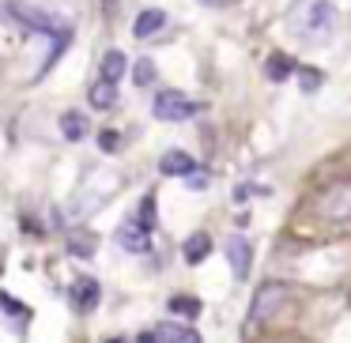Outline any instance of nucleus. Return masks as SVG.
I'll use <instances>...</instances> for the list:
<instances>
[{
  "label": "nucleus",
  "mask_w": 351,
  "mask_h": 343,
  "mask_svg": "<svg viewBox=\"0 0 351 343\" xmlns=\"http://www.w3.org/2000/svg\"><path fill=\"white\" fill-rule=\"evenodd\" d=\"M4 12H8V19H16L27 34H57V38H69V23H61L57 16L34 8V4H27V0H8Z\"/></svg>",
  "instance_id": "f257e3e1"
},
{
  "label": "nucleus",
  "mask_w": 351,
  "mask_h": 343,
  "mask_svg": "<svg viewBox=\"0 0 351 343\" xmlns=\"http://www.w3.org/2000/svg\"><path fill=\"white\" fill-rule=\"evenodd\" d=\"M291 302V290L283 287V283H265V287L253 294V305H250V325H265V320H272L276 313L283 309V305Z\"/></svg>",
  "instance_id": "f03ea898"
},
{
  "label": "nucleus",
  "mask_w": 351,
  "mask_h": 343,
  "mask_svg": "<svg viewBox=\"0 0 351 343\" xmlns=\"http://www.w3.org/2000/svg\"><path fill=\"white\" fill-rule=\"evenodd\" d=\"M155 117H159V121H189V117L193 114H197V102H193V99H185V94L182 91H159V99H155Z\"/></svg>",
  "instance_id": "7ed1b4c3"
},
{
  "label": "nucleus",
  "mask_w": 351,
  "mask_h": 343,
  "mask_svg": "<svg viewBox=\"0 0 351 343\" xmlns=\"http://www.w3.org/2000/svg\"><path fill=\"white\" fill-rule=\"evenodd\" d=\"M317 207H321V215H325V219H351V181L328 185V189L321 192Z\"/></svg>",
  "instance_id": "20e7f679"
},
{
  "label": "nucleus",
  "mask_w": 351,
  "mask_h": 343,
  "mask_svg": "<svg viewBox=\"0 0 351 343\" xmlns=\"http://www.w3.org/2000/svg\"><path fill=\"white\" fill-rule=\"evenodd\" d=\"M332 27H336V8L328 0H313L310 12H306V31H310V38H328Z\"/></svg>",
  "instance_id": "39448f33"
},
{
  "label": "nucleus",
  "mask_w": 351,
  "mask_h": 343,
  "mask_svg": "<svg viewBox=\"0 0 351 343\" xmlns=\"http://www.w3.org/2000/svg\"><path fill=\"white\" fill-rule=\"evenodd\" d=\"M227 264H230V272H234L238 279H245V275H250V268H253V245H250V238L230 234V242H227Z\"/></svg>",
  "instance_id": "423d86ee"
},
{
  "label": "nucleus",
  "mask_w": 351,
  "mask_h": 343,
  "mask_svg": "<svg viewBox=\"0 0 351 343\" xmlns=\"http://www.w3.org/2000/svg\"><path fill=\"white\" fill-rule=\"evenodd\" d=\"M117 245H121L125 253H147L152 249V230L140 227L136 219H129L121 230H117Z\"/></svg>",
  "instance_id": "0eeeda50"
},
{
  "label": "nucleus",
  "mask_w": 351,
  "mask_h": 343,
  "mask_svg": "<svg viewBox=\"0 0 351 343\" xmlns=\"http://www.w3.org/2000/svg\"><path fill=\"white\" fill-rule=\"evenodd\" d=\"M159 170L167 177H189L193 170H197V159H193L189 151H178V147H174V151H167L159 159Z\"/></svg>",
  "instance_id": "6e6552de"
},
{
  "label": "nucleus",
  "mask_w": 351,
  "mask_h": 343,
  "mask_svg": "<svg viewBox=\"0 0 351 343\" xmlns=\"http://www.w3.org/2000/svg\"><path fill=\"white\" fill-rule=\"evenodd\" d=\"M72 305H76V309H84V313H91L95 305H99V283L87 279V275L72 283Z\"/></svg>",
  "instance_id": "1a4fd4ad"
},
{
  "label": "nucleus",
  "mask_w": 351,
  "mask_h": 343,
  "mask_svg": "<svg viewBox=\"0 0 351 343\" xmlns=\"http://www.w3.org/2000/svg\"><path fill=\"white\" fill-rule=\"evenodd\" d=\"M162 27H167V16H162L159 8H144L136 16V23H132V34H136V38H152V34H159Z\"/></svg>",
  "instance_id": "9d476101"
},
{
  "label": "nucleus",
  "mask_w": 351,
  "mask_h": 343,
  "mask_svg": "<svg viewBox=\"0 0 351 343\" xmlns=\"http://www.w3.org/2000/svg\"><path fill=\"white\" fill-rule=\"evenodd\" d=\"M87 132H91V121H87V117L80 114V110H69V114L61 117V136H64V140L80 144V140H84Z\"/></svg>",
  "instance_id": "9b49d317"
},
{
  "label": "nucleus",
  "mask_w": 351,
  "mask_h": 343,
  "mask_svg": "<svg viewBox=\"0 0 351 343\" xmlns=\"http://www.w3.org/2000/svg\"><path fill=\"white\" fill-rule=\"evenodd\" d=\"M208 253H212V238H208L204 230L193 234V238H185V245H182L185 264H200V260H208Z\"/></svg>",
  "instance_id": "f8f14e48"
},
{
  "label": "nucleus",
  "mask_w": 351,
  "mask_h": 343,
  "mask_svg": "<svg viewBox=\"0 0 351 343\" xmlns=\"http://www.w3.org/2000/svg\"><path fill=\"white\" fill-rule=\"evenodd\" d=\"M155 340L159 343H200V335L189 325H159L155 328Z\"/></svg>",
  "instance_id": "ddd939ff"
},
{
  "label": "nucleus",
  "mask_w": 351,
  "mask_h": 343,
  "mask_svg": "<svg viewBox=\"0 0 351 343\" xmlns=\"http://www.w3.org/2000/svg\"><path fill=\"white\" fill-rule=\"evenodd\" d=\"M121 76H125V53L121 49H110V53L102 57V79H106V84H117Z\"/></svg>",
  "instance_id": "4468645a"
},
{
  "label": "nucleus",
  "mask_w": 351,
  "mask_h": 343,
  "mask_svg": "<svg viewBox=\"0 0 351 343\" xmlns=\"http://www.w3.org/2000/svg\"><path fill=\"white\" fill-rule=\"evenodd\" d=\"M155 79H159V68H155L152 57H140L136 64H132V84L136 87H152Z\"/></svg>",
  "instance_id": "2eb2a0df"
},
{
  "label": "nucleus",
  "mask_w": 351,
  "mask_h": 343,
  "mask_svg": "<svg viewBox=\"0 0 351 343\" xmlns=\"http://www.w3.org/2000/svg\"><path fill=\"white\" fill-rule=\"evenodd\" d=\"M117 84H106V79H99V84L91 87V106L95 110H110L117 102V91H114Z\"/></svg>",
  "instance_id": "dca6fc26"
},
{
  "label": "nucleus",
  "mask_w": 351,
  "mask_h": 343,
  "mask_svg": "<svg viewBox=\"0 0 351 343\" xmlns=\"http://www.w3.org/2000/svg\"><path fill=\"white\" fill-rule=\"evenodd\" d=\"M291 72H298V64L291 61V57H283V53L268 57V79H287Z\"/></svg>",
  "instance_id": "f3484780"
},
{
  "label": "nucleus",
  "mask_w": 351,
  "mask_h": 343,
  "mask_svg": "<svg viewBox=\"0 0 351 343\" xmlns=\"http://www.w3.org/2000/svg\"><path fill=\"white\" fill-rule=\"evenodd\" d=\"M170 313H182V317H200V302L197 298H170Z\"/></svg>",
  "instance_id": "a211bd4d"
},
{
  "label": "nucleus",
  "mask_w": 351,
  "mask_h": 343,
  "mask_svg": "<svg viewBox=\"0 0 351 343\" xmlns=\"http://www.w3.org/2000/svg\"><path fill=\"white\" fill-rule=\"evenodd\" d=\"M136 223L147 230H155V196H144V204H140V212H136Z\"/></svg>",
  "instance_id": "6ab92c4d"
},
{
  "label": "nucleus",
  "mask_w": 351,
  "mask_h": 343,
  "mask_svg": "<svg viewBox=\"0 0 351 343\" xmlns=\"http://www.w3.org/2000/svg\"><path fill=\"white\" fill-rule=\"evenodd\" d=\"M298 84H302V91H317V87L325 84V76H321L317 68H298Z\"/></svg>",
  "instance_id": "aec40b11"
},
{
  "label": "nucleus",
  "mask_w": 351,
  "mask_h": 343,
  "mask_svg": "<svg viewBox=\"0 0 351 343\" xmlns=\"http://www.w3.org/2000/svg\"><path fill=\"white\" fill-rule=\"evenodd\" d=\"M69 253H76V257H91V253H95V242H91V238H84V242H80V238H72V242H69Z\"/></svg>",
  "instance_id": "412c9836"
},
{
  "label": "nucleus",
  "mask_w": 351,
  "mask_h": 343,
  "mask_svg": "<svg viewBox=\"0 0 351 343\" xmlns=\"http://www.w3.org/2000/svg\"><path fill=\"white\" fill-rule=\"evenodd\" d=\"M117 144H121V136H117V132H102V136H99V147H102V151H114Z\"/></svg>",
  "instance_id": "4be33fe9"
},
{
  "label": "nucleus",
  "mask_w": 351,
  "mask_h": 343,
  "mask_svg": "<svg viewBox=\"0 0 351 343\" xmlns=\"http://www.w3.org/2000/svg\"><path fill=\"white\" fill-rule=\"evenodd\" d=\"M0 305H4V309H8V313H19V317H27V309H23V305L16 302V298H8V294H0Z\"/></svg>",
  "instance_id": "5701e85b"
},
{
  "label": "nucleus",
  "mask_w": 351,
  "mask_h": 343,
  "mask_svg": "<svg viewBox=\"0 0 351 343\" xmlns=\"http://www.w3.org/2000/svg\"><path fill=\"white\" fill-rule=\"evenodd\" d=\"M185 185H189V189H204V185H208V177H204V174H197V170H193V174L185 177Z\"/></svg>",
  "instance_id": "b1692460"
},
{
  "label": "nucleus",
  "mask_w": 351,
  "mask_h": 343,
  "mask_svg": "<svg viewBox=\"0 0 351 343\" xmlns=\"http://www.w3.org/2000/svg\"><path fill=\"white\" fill-rule=\"evenodd\" d=\"M106 343H121V340H106Z\"/></svg>",
  "instance_id": "393cba45"
}]
</instances>
